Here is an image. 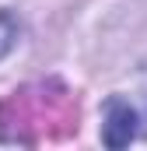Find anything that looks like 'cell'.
<instances>
[{
    "label": "cell",
    "instance_id": "2",
    "mask_svg": "<svg viewBox=\"0 0 147 151\" xmlns=\"http://www.w3.org/2000/svg\"><path fill=\"white\" fill-rule=\"evenodd\" d=\"M18 35H21V25L11 11H0V60L18 46Z\"/></svg>",
    "mask_w": 147,
    "mask_h": 151
},
{
    "label": "cell",
    "instance_id": "1",
    "mask_svg": "<svg viewBox=\"0 0 147 151\" xmlns=\"http://www.w3.org/2000/svg\"><path fill=\"white\" fill-rule=\"evenodd\" d=\"M137 123H140V113L137 106H130L126 99H109L105 102V123H102V141L109 148H126L133 137H137Z\"/></svg>",
    "mask_w": 147,
    "mask_h": 151
}]
</instances>
